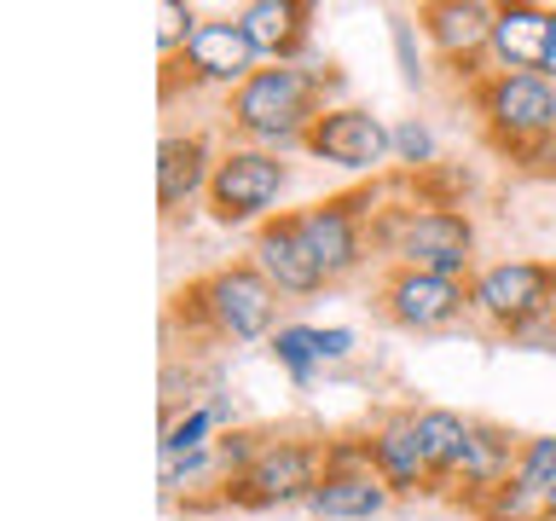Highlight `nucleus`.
Masks as SVG:
<instances>
[{
	"label": "nucleus",
	"instance_id": "nucleus-10",
	"mask_svg": "<svg viewBox=\"0 0 556 521\" xmlns=\"http://www.w3.org/2000/svg\"><path fill=\"white\" fill-rule=\"evenodd\" d=\"M365 203L371 198H325L313 208H295V226H302V243L319 260V272L337 284L365 260Z\"/></svg>",
	"mask_w": 556,
	"mask_h": 521
},
{
	"label": "nucleus",
	"instance_id": "nucleus-25",
	"mask_svg": "<svg viewBox=\"0 0 556 521\" xmlns=\"http://www.w3.org/2000/svg\"><path fill=\"white\" fill-rule=\"evenodd\" d=\"M394 156H400L406 168H429V163H434V134H429L417 116H406V122L394 128Z\"/></svg>",
	"mask_w": 556,
	"mask_h": 521
},
{
	"label": "nucleus",
	"instance_id": "nucleus-20",
	"mask_svg": "<svg viewBox=\"0 0 556 521\" xmlns=\"http://www.w3.org/2000/svg\"><path fill=\"white\" fill-rule=\"evenodd\" d=\"M417 417V441H424L429 452V469H434V481H452L464 469V452H469V417L458 411H446V406H429V411H412Z\"/></svg>",
	"mask_w": 556,
	"mask_h": 521
},
{
	"label": "nucleus",
	"instance_id": "nucleus-16",
	"mask_svg": "<svg viewBox=\"0 0 556 521\" xmlns=\"http://www.w3.org/2000/svg\"><path fill=\"white\" fill-rule=\"evenodd\" d=\"M238 24L255 41L261 59L295 64L307 52V35H313V7L307 0H255V7L238 12Z\"/></svg>",
	"mask_w": 556,
	"mask_h": 521
},
{
	"label": "nucleus",
	"instance_id": "nucleus-27",
	"mask_svg": "<svg viewBox=\"0 0 556 521\" xmlns=\"http://www.w3.org/2000/svg\"><path fill=\"white\" fill-rule=\"evenodd\" d=\"M348 354H354V330H348V325L319 330V365H337V359H348Z\"/></svg>",
	"mask_w": 556,
	"mask_h": 521
},
{
	"label": "nucleus",
	"instance_id": "nucleus-11",
	"mask_svg": "<svg viewBox=\"0 0 556 521\" xmlns=\"http://www.w3.org/2000/svg\"><path fill=\"white\" fill-rule=\"evenodd\" d=\"M382 307H389V319L406 325V330H446L452 319L469 313V284L441 278V272L394 267L389 284H382Z\"/></svg>",
	"mask_w": 556,
	"mask_h": 521
},
{
	"label": "nucleus",
	"instance_id": "nucleus-1",
	"mask_svg": "<svg viewBox=\"0 0 556 521\" xmlns=\"http://www.w3.org/2000/svg\"><path fill=\"white\" fill-rule=\"evenodd\" d=\"M325 76L302 64H267L232 93V128L250 139L255 151H290L307 145V128L325 116L319 104Z\"/></svg>",
	"mask_w": 556,
	"mask_h": 521
},
{
	"label": "nucleus",
	"instance_id": "nucleus-24",
	"mask_svg": "<svg viewBox=\"0 0 556 521\" xmlns=\"http://www.w3.org/2000/svg\"><path fill=\"white\" fill-rule=\"evenodd\" d=\"M528 504H539V498L521 493V481L510 475L504 486H493V493H481L476 510H481V521H521V516H528Z\"/></svg>",
	"mask_w": 556,
	"mask_h": 521
},
{
	"label": "nucleus",
	"instance_id": "nucleus-8",
	"mask_svg": "<svg viewBox=\"0 0 556 521\" xmlns=\"http://www.w3.org/2000/svg\"><path fill=\"white\" fill-rule=\"evenodd\" d=\"M302 151L348 174H377L394 156V128L382 116H371L365 104H325V116L307 128Z\"/></svg>",
	"mask_w": 556,
	"mask_h": 521
},
{
	"label": "nucleus",
	"instance_id": "nucleus-26",
	"mask_svg": "<svg viewBox=\"0 0 556 521\" xmlns=\"http://www.w3.org/2000/svg\"><path fill=\"white\" fill-rule=\"evenodd\" d=\"M394 29V52H400V81L406 87H424V52H417V24L412 17H389Z\"/></svg>",
	"mask_w": 556,
	"mask_h": 521
},
{
	"label": "nucleus",
	"instance_id": "nucleus-4",
	"mask_svg": "<svg viewBox=\"0 0 556 521\" xmlns=\"http://www.w3.org/2000/svg\"><path fill=\"white\" fill-rule=\"evenodd\" d=\"M186 307H198L220 336L232 342H273L278 330V290L267 284V272L255 260H232V267L208 272L203 284H191L180 295Z\"/></svg>",
	"mask_w": 556,
	"mask_h": 521
},
{
	"label": "nucleus",
	"instance_id": "nucleus-18",
	"mask_svg": "<svg viewBox=\"0 0 556 521\" xmlns=\"http://www.w3.org/2000/svg\"><path fill=\"white\" fill-rule=\"evenodd\" d=\"M208 180H215L208 139H198V134H168L163 145H156V203H163V208L191 203L198 191H208Z\"/></svg>",
	"mask_w": 556,
	"mask_h": 521
},
{
	"label": "nucleus",
	"instance_id": "nucleus-17",
	"mask_svg": "<svg viewBox=\"0 0 556 521\" xmlns=\"http://www.w3.org/2000/svg\"><path fill=\"white\" fill-rule=\"evenodd\" d=\"M365 458H371V469L382 475V486L389 493H417V486H429L434 481V469H429V452L424 441H417V417H389L371 441H365Z\"/></svg>",
	"mask_w": 556,
	"mask_h": 521
},
{
	"label": "nucleus",
	"instance_id": "nucleus-21",
	"mask_svg": "<svg viewBox=\"0 0 556 521\" xmlns=\"http://www.w3.org/2000/svg\"><path fill=\"white\" fill-rule=\"evenodd\" d=\"M273 359L290 371V382H307L319 371V330L313 325H278L273 330Z\"/></svg>",
	"mask_w": 556,
	"mask_h": 521
},
{
	"label": "nucleus",
	"instance_id": "nucleus-28",
	"mask_svg": "<svg viewBox=\"0 0 556 521\" xmlns=\"http://www.w3.org/2000/svg\"><path fill=\"white\" fill-rule=\"evenodd\" d=\"M539 76L556 81V7H551V47H545V69H539Z\"/></svg>",
	"mask_w": 556,
	"mask_h": 521
},
{
	"label": "nucleus",
	"instance_id": "nucleus-3",
	"mask_svg": "<svg viewBox=\"0 0 556 521\" xmlns=\"http://www.w3.org/2000/svg\"><path fill=\"white\" fill-rule=\"evenodd\" d=\"M476 116L498 151H533L556 134V81L539 69H493L476 87Z\"/></svg>",
	"mask_w": 556,
	"mask_h": 521
},
{
	"label": "nucleus",
	"instance_id": "nucleus-22",
	"mask_svg": "<svg viewBox=\"0 0 556 521\" xmlns=\"http://www.w3.org/2000/svg\"><path fill=\"white\" fill-rule=\"evenodd\" d=\"M516 481H521V493H533V498L551 493V486H556V434H539V441L521 446Z\"/></svg>",
	"mask_w": 556,
	"mask_h": 521
},
{
	"label": "nucleus",
	"instance_id": "nucleus-13",
	"mask_svg": "<svg viewBox=\"0 0 556 521\" xmlns=\"http://www.w3.org/2000/svg\"><path fill=\"white\" fill-rule=\"evenodd\" d=\"M417 29L424 41L441 52L446 64H458V76H476V64L486 41H493V7H476V0H434V7L417 12Z\"/></svg>",
	"mask_w": 556,
	"mask_h": 521
},
{
	"label": "nucleus",
	"instance_id": "nucleus-23",
	"mask_svg": "<svg viewBox=\"0 0 556 521\" xmlns=\"http://www.w3.org/2000/svg\"><path fill=\"white\" fill-rule=\"evenodd\" d=\"M208 429H215V411H208V406L186 411L180 423H168V434H163V458H186V452H203V446H208Z\"/></svg>",
	"mask_w": 556,
	"mask_h": 521
},
{
	"label": "nucleus",
	"instance_id": "nucleus-29",
	"mask_svg": "<svg viewBox=\"0 0 556 521\" xmlns=\"http://www.w3.org/2000/svg\"><path fill=\"white\" fill-rule=\"evenodd\" d=\"M539 521H556V486H551L545 498H539Z\"/></svg>",
	"mask_w": 556,
	"mask_h": 521
},
{
	"label": "nucleus",
	"instance_id": "nucleus-9",
	"mask_svg": "<svg viewBox=\"0 0 556 521\" xmlns=\"http://www.w3.org/2000/svg\"><path fill=\"white\" fill-rule=\"evenodd\" d=\"M180 69L198 87H238L261 69V52H255V41L243 35V24L238 17H208V24H198L180 41Z\"/></svg>",
	"mask_w": 556,
	"mask_h": 521
},
{
	"label": "nucleus",
	"instance_id": "nucleus-7",
	"mask_svg": "<svg viewBox=\"0 0 556 521\" xmlns=\"http://www.w3.org/2000/svg\"><path fill=\"white\" fill-rule=\"evenodd\" d=\"M325 469H330L325 446H313V441H267L243 475L226 481V498L250 504V510H278V504H295V498L319 493Z\"/></svg>",
	"mask_w": 556,
	"mask_h": 521
},
{
	"label": "nucleus",
	"instance_id": "nucleus-19",
	"mask_svg": "<svg viewBox=\"0 0 556 521\" xmlns=\"http://www.w3.org/2000/svg\"><path fill=\"white\" fill-rule=\"evenodd\" d=\"M516 463H521V452L510 446V434L493 429V423H476L469 429V452H464V486H476V498L481 493H493V486H504L516 475Z\"/></svg>",
	"mask_w": 556,
	"mask_h": 521
},
{
	"label": "nucleus",
	"instance_id": "nucleus-14",
	"mask_svg": "<svg viewBox=\"0 0 556 521\" xmlns=\"http://www.w3.org/2000/svg\"><path fill=\"white\" fill-rule=\"evenodd\" d=\"M545 47H551V7H533V0L493 7L486 59H493L498 69H545Z\"/></svg>",
	"mask_w": 556,
	"mask_h": 521
},
{
	"label": "nucleus",
	"instance_id": "nucleus-2",
	"mask_svg": "<svg viewBox=\"0 0 556 521\" xmlns=\"http://www.w3.org/2000/svg\"><path fill=\"white\" fill-rule=\"evenodd\" d=\"M377 238L400 255V267L417 272H441V278H469V260H476V226H469L464 208H389L377 226Z\"/></svg>",
	"mask_w": 556,
	"mask_h": 521
},
{
	"label": "nucleus",
	"instance_id": "nucleus-15",
	"mask_svg": "<svg viewBox=\"0 0 556 521\" xmlns=\"http://www.w3.org/2000/svg\"><path fill=\"white\" fill-rule=\"evenodd\" d=\"M389 498L394 493L382 486V475L371 463H330L319 493L307 498V510L325 516V521H371V516L389 510Z\"/></svg>",
	"mask_w": 556,
	"mask_h": 521
},
{
	"label": "nucleus",
	"instance_id": "nucleus-6",
	"mask_svg": "<svg viewBox=\"0 0 556 521\" xmlns=\"http://www.w3.org/2000/svg\"><path fill=\"white\" fill-rule=\"evenodd\" d=\"M290 191V163L278 151H255V145H232L215 163L203 203L220 226H250V220H273L267 208H278V198Z\"/></svg>",
	"mask_w": 556,
	"mask_h": 521
},
{
	"label": "nucleus",
	"instance_id": "nucleus-12",
	"mask_svg": "<svg viewBox=\"0 0 556 521\" xmlns=\"http://www.w3.org/2000/svg\"><path fill=\"white\" fill-rule=\"evenodd\" d=\"M255 267L267 272V284L278 295H319L330 284L319 272V260H313V250L302 243L295 215H273V220L255 226Z\"/></svg>",
	"mask_w": 556,
	"mask_h": 521
},
{
	"label": "nucleus",
	"instance_id": "nucleus-5",
	"mask_svg": "<svg viewBox=\"0 0 556 521\" xmlns=\"http://www.w3.org/2000/svg\"><path fill=\"white\" fill-rule=\"evenodd\" d=\"M469 313L498 325L504 336L556 313V260H498L469 278Z\"/></svg>",
	"mask_w": 556,
	"mask_h": 521
}]
</instances>
